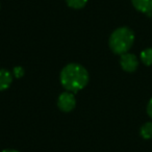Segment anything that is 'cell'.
I'll return each mask as SVG.
<instances>
[{
	"instance_id": "6da1fadb",
	"label": "cell",
	"mask_w": 152,
	"mask_h": 152,
	"mask_svg": "<svg viewBox=\"0 0 152 152\" xmlns=\"http://www.w3.org/2000/svg\"><path fill=\"white\" fill-rule=\"evenodd\" d=\"M89 83V72L83 66L76 63L68 64L61 72V83L68 92L76 93Z\"/></svg>"
},
{
	"instance_id": "277c9868",
	"label": "cell",
	"mask_w": 152,
	"mask_h": 152,
	"mask_svg": "<svg viewBox=\"0 0 152 152\" xmlns=\"http://www.w3.org/2000/svg\"><path fill=\"white\" fill-rule=\"evenodd\" d=\"M120 65L124 71L128 72V73H132L139 67V61H137V56L132 53H124L121 55L120 57Z\"/></svg>"
},
{
	"instance_id": "30bf717a",
	"label": "cell",
	"mask_w": 152,
	"mask_h": 152,
	"mask_svg": "<svg viewBox=\"0 0 152 152\" xmlns=\"http://www.w3.org/2000/svg\"><path fill=\"white\" fill-rule=\"evenodd\" d=\"M24 73H25V71H24L23 68L20 67V66L15 67L13 69V75L15 76L16 78H21L22 76H24Z\"/></svg>"
},
{
	"instance_id": "7a4b0ae2",
	"label": "cell",
	"mask_w": 152,
	"mask_h": 152,
	"mask_svg": "<svg viewBox=\"0 0 152 152\" xmlns=\"http://www.w3.org/2000/svg\"><path fill=\"white\" fill-rule=\"evenodd\" d=\"M134 42V32L127 26L117 28L112 32L108 40L110 48L116 54H124L128 52Z\"/></svg>"
},
{
	"instance_id": "ba28073f",
	"label": "cell",
	"mask_w": 152,
	"mask_h": 152,
	"mask_svg": "<svg viewBox=\"0 0 152 152\" xmlns=\"http://www.w3.org/2000/svg\"><path fill=\"white\" fill-rule=\"evenodd\" d=\"M142 63L145 66H151L152 65V48L144 49L140 54Z\"/></svg>"
},
{
	"instance_id": "9c48e42d",
	"label": "cell",
	"mask_w": 152,
	"mask_h": 152,
	"mask_svg": "<svg viewBox=\"0 0 152 152\" xmlns=\"http://www.w3.org/2000/svg\"><path fill=\"white\" fill-rule=\"evenodd\" d=\"M67 4L74 10H80L87 4L88 0H66Z\"/></svg>"
},
{
	"instance_id": "8992f818",
	"label": "cell",
	"mask_w": 152,
	"mask_h": 152,
	"mask_svg": "<svg viewBox=\"0 0 152 152\" xmlns=\"http://www.w3.org/2000/svg\"><path fill=\"white\" fill-rule=\"evenodd\" d=\"M13 74L7 69H0V91H5L13 83Z\"/></svg>"
},
{
	"instance_id": "5b68a950",
	"label": "cell",
	"mask_w": 152,
	"mask_h": 152,
	"mask_svg": "<svg viewBox=\"0 0 152 152\" xmlns=\"http://www.w3.org/2000/svg\"><path fill=\"white\" fill-rule=\"evenodd\" d=\"M131 2L137 11L149 16L152 14V0H131Z\"/></svg>"
},
{
	"instance_id": "7c38bea8",
	"label": "cell",
	"mask_w": 152,
	"mask_h": 152,
	"mask_svg": "<svg viewBox=\"0 0 152 152\" xmlns=\"http://www.w3.org/2000/svg\"><path fill=\"white\" fill-rule=\"evenodd\" d=\"M2 152H19L17 150H13V149H7V150H3Z\"/></svg>"
},
{
	"instance_id": "52a82bcc",
	"label": "cell",
	"mask_w": 152,
	"mask_h": 152,
	"mask_svg": "<svg viewBox=\"0 0 152 152\" xmlns=\"http://www.w3.org/2000/svg\"><path fill=\"white\" fill-rule=\"evenodd\" d=\"M140 134L143 139H152V122H146L140 128Z\"/></svg>"
},
{
	"instance_id": "8fae6325",
	"label": "cell",
	"mask_w": 152,
	"mask_h": 152,
	"mask_svg": "<svg viewBox=\"0 0 152 152\" xmlns=\"http://www.w3.org/2000/svg\"><path fill=\"white\" fill-rule=\"evenodd\" d=\"M147 114L152 119V98L149 100V102L147 104Z\"/></svg>"
},
{
	"instance_id": "3957f363",
	"label": "cell",
	"mask_w": 152,
	"mask_h": 152,
	"mask_svg": "<svg viewBox=\"0 0 152 152\" xmlns=\"http://www.w3.org/2000/svg\"><path fill=\"white\" fill-rule=\"evenodd\" d=\"M76 105L75 96L71 92H64L58 96L57 99V106L64 113H69L74 110Z\"/></svg>"
}]
</instances>
